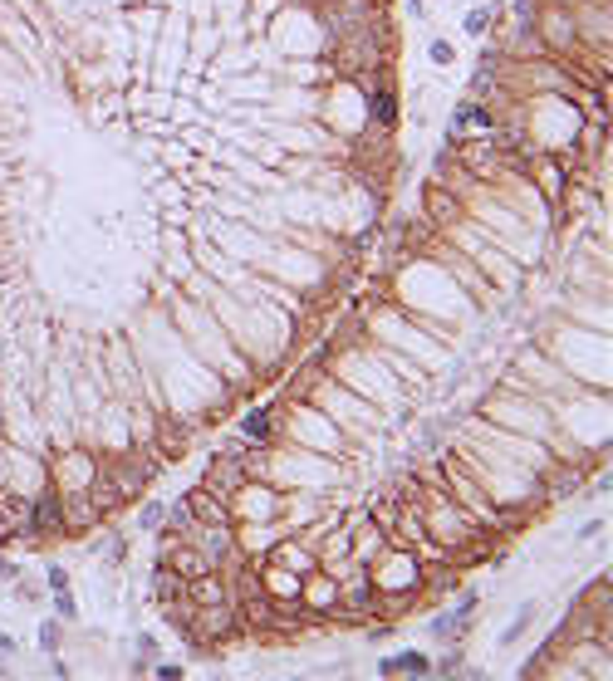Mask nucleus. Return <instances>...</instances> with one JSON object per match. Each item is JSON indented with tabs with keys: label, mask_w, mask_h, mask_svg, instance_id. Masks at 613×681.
<instances>
[{
	"label": "nucleus",
	"mask_w": 613,
	"mask_h": 681,
	"mask_svg": "<svg viewBox=\"0 0 613 681\" xmlns=\"http://www.w3.org/2000/svg\"><path fill=\"white\" fill-rule=\"evenodd\" d=\"M202 486L211 490V495H221V500H231V495H241V490L250 486V471H245L241 461H231V456H216Z\"/></svg>",
	"instance_id": "1"
},
{
	"label": "nucleus",
	"mask_w": 613,
	"mask_h": 681,
	"mask_svg": "<svg viewBox=\"0 0 613 681\" xmlns=\"http://www.w3.org/2000/svg\"><path fill=\"white\" fill-rule=\"evenodd\" d=\"M545 44H550L554 54L574 49V20H569L564 10H550V15H545Z\"/></svg>",
	"instance_id": "2"
},
{
	"label": "nucleus",
	"mask_w": 613,
	"mask_h": 681,
	"mask_svg": "<svg viewBox=\"0 0 613 681\" xmlns=\"http://www.w3.org/2000/svg\"><path fill=\"white\" fill-rule=\"evenodd\" d=\"M378 672H383V677H398V672H432V662L417 657V652H398V657L378 662Z\"/></svg>",
	"instance_id": "3"
},
{
	"label": "nucleus",
	"mask_w": 613,
	"mask_h": 681,
	"mask_svg": "<svg viewBox=\"0 0 613 681\" xmlns=\"http://www.w3.org/2000/svg\"><path fill=\"white\" fill-rule=\"evenodd\" d=\"M245 431H250V436H260V441H275V422H270V412H265V407H260V412H250V417H245Z\"/></svg>",
	"instance_id": "4"
},
{
	"label": "nucleus",
	"mask_w": 613,
	"mask_h": 681,
	"mask_svg": "<svg viewBox=\"0 0 613 681\" xmlns=\"http://www.w3.org/2000/svg\"><path fill=\"white\" fill-rule=\"evenodd\" d=\"M486 25H491V10H471L466 15V35H486Z\"/></svg>",
	"instance_id": "5"
},
{
	"label": "nucleus",
	"mask_w": 613,
	"mask_h": 681,
	"mask_svg": "<svg viewBox=\"0 0 613 681\" xmlns=\"http://www.w3.org/2000/svg\"><path fill=\"white\" fill-rule=\"evenodd\" d=\"M54 608H59V618H79V608H74L69 588H54Z\"/></svg>",
	"instance_id": "6"
},
{
	"label": "nucleus",
	"mask_w": 613,
	"mask_h": 681,
	"mask_svg": "<svg viewBox=\"0 0 613 681\" xmlns=\"http://www.w3.org/2000/svg\"><path fill=\"white\" fill-rule=\"evenodd\" d=\"M40 647H44V652L59 647V622H44V627H40Z\"/></svg>",
	"instance_id": "7"
},
{
	"label": "nucleus",
	"mask_w": 613,
	"mask_h": 681,
	"mask_svg": "<svg viewBox=\"0 0 613 681\" xmlns=\"http://www.w3.org/2000/svg\"><path fill=\"white\" fill-rule=\"evenodd\" d=\"M432 59H437V64H451V59H456V49H451L447 39H437V44H432Z\"/></svg>",
	"instance_id": "8"
},
{
	"label": "nucleus",
	"mask_w": 613,
	"mask_h": 681,
	"mask_svg": "<svg viewBox=\"0 0 613 681\" xmlns=\"http://www.w3.org/2000/svg\"><path fill=\"white\" fill-rule=\"evenodd\" d=\"M0 579H20V569H15V564H10L5 554H0Z\"/></svg>",
	"instance_id": "9"
},
{
	"label": "nucleus",
	"mask_w": 613,
	"mask_h": 681,
	"mask_svg": "<svg viewBox=\"0 0 613 681\" xmlns=\"http://www.w3.org/2000/svg\"><path fill=\"white\" fill-rule=\"evenodd\" d=\"M10 647H15V642H10V637H5V632H0V652H10Z\"/></svg>",
	"instance_id": "10"
}]
</instances>
